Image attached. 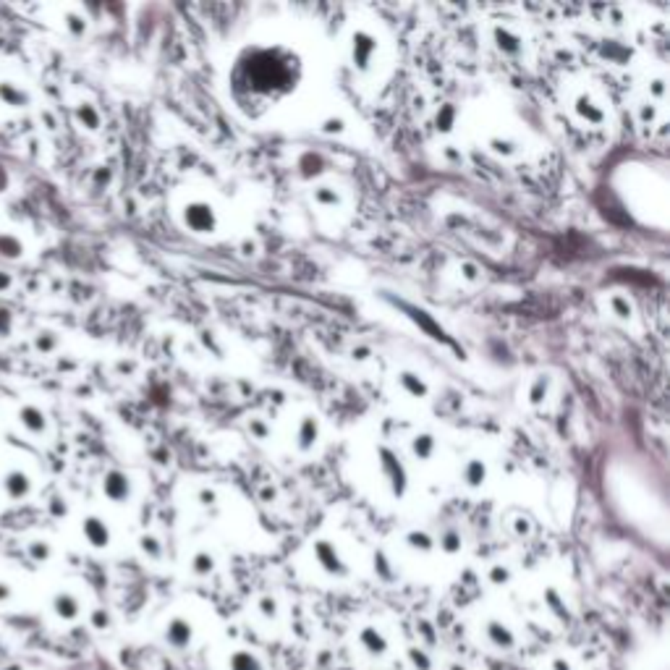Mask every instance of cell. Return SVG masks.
Masks as SVG:
<instances>
[{"label":"cell","instance_id":"obj_1","mask_svg":"<svg viewBox=\"0 0 670 670\" xmlns=\"http://www.w3.org/2000/svg\"><path fill=\"white\" fill-rule=\"evenodd\" d=\"M312 550H314V560H317V566L322 568L327 576L343 579V576L348 574V566H346L343 555H341V550H338V545H335V542L317 540L314 545H312Z\"/></svg>","mask_w":670,"mask_h":670},{"label":"cell","instance_id":"obj_2","mask_svg":"<svg viewBox=\"0 0 670 670\" xmlns=\"http://www.w3.org/2000/svg\"><path fill=\"white\" fill-rule=\"evenodd\" d=\"M163 639L176 652H183L194 645V623L186 615H171L163 626Z\"/></svg>","mask_w":670,"mask_h":670},{"label":"cell","instance_id":"obj_3","mask_svg":"<svg viewBox=\"0 0 670 670\" xmlns=\"http://www.w3.org/2000/svg\"><path fill=\"white\" fill-rule=\"evenodd\" d=\"M482 636H484L487 645L495 647V649H503V652H508V649L516 647L513 626L503 618H495V615H492V618H484V623H482Z\"/></svg>","mask_w":670,"mask_h":670},{"label":"cell","instance_id":"obj_4","mask_svg":"<svg viewBox=\"0 0 670 670\" xmlns=\"http://www.w3.org/2000/svg\"><path fill=\"white\" fill-rule=\"evenodd\" d=\"M356 639H359V647L370 657H385L390 652V639L377 623H364V626L356 631Z\"/></svg>","mask_w":670,"mask_h":670},{"label":"cell","instance_id":"obj_5","mask_svg":"<svg viewBox=\"0 0 670 670\" xmlns=\"http://www.w3.org/2000/svg\"><path fill=\"white\" fill-rule=\"evenodd\" d=\"M186 225H189L191 231H215V212H212V207L207 205V202H197V205L189 207V212H186Z\"/></svg>","mask_w":670,"mask_h":670},{"label":"cell","instance_id":"obj_6","mask_svg":"<svg viewBox=\"0 0 670 670\" xmlns=\"http://www.w3.org/2000/svg\"><path fill=\"white\" fill-rule=\"evenodd\" d=\"M52 613H55V618L66 620V623H71V620H76L79 615H81V602L76 600V594L71 592H60L52 597Z\"/></svg>","mask_w":670,"mask_h":670},{"label":"cell","instance_id":"obj_7","mask_svg":"<svg viewBox=\"0 0 670 670\" xmlns=\"http://www.w3.org/2000/svg\"><path fill=\"white\" fill-rule=\"evenodd\" d=\"M228 670H265V662L251 649H233L228 654Z\"/></svg>","mask_w":670,"mask_h":670},{"label":"cell","instance_id":"obj_8","mask_svg":"<svg viewBox=\"0 0 670 670\" xmlns=\"http://www.w3.org/2000/svg\"><path fill=\"white\" fill-rule=\"evenodd\" d=\"M576 113H579L586 123H602V120H605V110H602L600 105L594 103L589 95L576 97Z\"/></svg>","mask_w":670,"mask_h":670},{"label":"cell","instance_id":"obj_9","mask_svg":"<svg viewBox=\"0 0 670 670\" xmlns=\"http://www.w3.org/2000/svg\"><path fill=\"white\" fill-rule=\"evenodd\" d=\"M189 568H191V574L194 576H210L212 571L217 568V558H215V552H210V550H197L194 555H191V560H189Z\"/></svg>","mask_w":670,"mask_h":670},{"label":"cell","instance_id":"obj_10","mask_svg":"<svg viewBox=\"0 0 670 670\" xmlns=\"http://www.w3.org/2000/svg\"><path fill=\"white\" fill-rule=\"evenodd\" d=\"M254 611H257L259 618L276 620L278 615H280V602H278L273 594H259L257 602H254Z\"/></svg>","mask_w":670,"mask_h":670},{"label":"cell","instance_id":"obj_11","mask_svg":"<svg viewBox=\"0 0 670 670\" xmlns=\"http://www.w3.org/2000/svg\"><path fill=\"white\" fill-rule=\"evenodd\" d=\"M406 657H409L414 670H435V662H432L430 652L421 649V647H409V649H406Z\"/></svg>","mask_w":670,"mask_h":670},{"label":"cell","instance_id":"obj_12","mask_svg":"<svg viewBox=\"0 0 670 670\" xmlns=\"http://www.w3.org/2000/svg\"><path fill=\"white\" fill-rule=\"evenodd\" d=\"M299 445L301 448H310L314 440H317V421L312 419V416H307V419H301V427H299Z\"/></svg>","mask_w":670,"mask_h":670},{"label":"cell","instance_id":"obj_13","mask_svg":"<svg viewBox=\"0 0 670 670\" xmlns=\"http://www.w3.org/2000/svg\"><path fill=\"white\" fill-rule=\"evenodd\" d=\"M401 385H404L406 390H409V395H414V398H424V395H427L424 380L411 375V372H404V375H401Z\"/></svg>","mask_w":670,"mask_h":670},{"label":"cell","instance_id":"obj_14","mask_svg":"<svg viewBox=\"0 0 670 670\" xmlns=\"http://www.w3.org/2000/svg\"><path fill=\"white\" fill-rule=\"evenodd\" d=\"M86 540L92 542L95 547H105L108 540H110V534H108V529H105L100 521H89V524H86Z\"/></svg>","mask_w":670,"mask_h":670},{"label":"cell","instance_id":"obj_15","mask_svg":"<svg viewBox=\"0 0 670 670\" xmlns=\"http://www.w3.org/2000/svg\"><path fill=\"white\" fill-rule=\"evenodd\" d=\"M495 40H498V47L503 52H518V50H521V40H518V37H516L511 29H498Z\"/></svg>","mask_w":670,"mask_h":670},{"label":"cell","instance_id":"obj_16","mask_svg":"<svg viewBox=\"0 0 670 670\" xmlns=\"http://www.w3.org/2000/svg\"><path fill=\"white\" fill-rule=\"evenodd\" d=\"M438 545H440V550H443V552H448V555H453V552L461 550V534L455 532V529H448V532L440 534Z\"/></svg>","mask_w":670,"mask_h":670},{"label":"cell","instance_id":"obj_17","mask_svg":"<svg viewBox=\"0 0 670 670\" xmlns=\"http://www.w3.org/2000/svg\"><path fill=\"white\" fill-rule=\"evenodd\" d=\"M406 542L411 545L414 550H419V552H432V550H435V540H432L427 532H411L409 537H406Z\"/></svg>","mask_w":670,"mask_h":670},{"label":"cell","instance_id":"obj_18","mask_svg":"<svg viewBox=\"0 0 670 670\" xmlns=\"http://www.w3.org/2000/svg\"><path fill=\"white\" fill-rule=\"evenodd\" d=\"M466 482H469V484L484 482V464H482V461H469V466H466Z\"/></svg>","mask_w":670,"mask_h":670},{"label":"cell","instance_id":"obj_19","mask_svg":"<svg viewBox=\"0 0 670 670\" xmlns=\"http://www.w3.org/2000/svg\"><path fill=\"white\" fill-rule=\"evenodd\" d=\"M487 576H490L492 584H498V586H503V584H508V581H511V571H508L506 566H492Z\"/></svg>","mask_w":670,"mask_h":670},{"label":"cell","instance_id":"obj_20","mask_svg":"<svg viewBox=\"0 0 670 670\" xmlns=\"http://www.w3.org/2000/svg\"><path fill=\"white\" fill-rule=\"evenodd\" d=\"M89 623H92V628H97V631H105V628L110 626V615H108L105 611H92Z\"/></svg>","mask_w":670,"mask_h":670},{"label":"cell","instance_id":"obj_21","mask_svg":"<svg viewBox=\"0 0 670 670\" xmlns=\"http://www.w3.org/2000/svg\"><path fill=\"white\" fill-rule=\"evenodd\" d=\"M547 605H550V611H552V613H558V615H566V605L560 602L558 592L547 589Z\"/></svg>","mask_w":670,"mask_h":670},{"label":"cell","instance_id":"obj_22","mask_svg":"<svg viewBox=\"0 0 670 670\" xmlns=\"http://www.w3.org/2000/svg\"><path fill=\"white\" fill-rule=\"evenodd\" d=\"M414 450H416V455H421V458H427L432 450V440L430 438H416L414 440Z\"/></svg>","mask_w":670,"mask_h":670},{"label":"cell","instance_id":"obj_23","mask_svg":"<svg viewBox=\"0 0 670 670\" xmlns=\"http://www.w3.org/2000/svg\"><path fill=\"white\" fill-rule=\"evenodd\" d=\"M550 670H576V668H574V662L568 660V657H552Z\"/></svg>","mask_w":670,"mask_h":670},{"label":"cell","instance_id":"obj_24","mask_svg":"<svg viewBox=\"0 0 670 670\" xmlns=\"http://www.w3.org/2000/svg\"><path fill=\"white\" fill-rule=\"evenodd\" d=\"M11 594H13V589H11L8 584H3V581H0V602L11 600Z\"/></svg>","mask_w":670,"mask_h":670},{"label":"cell","instance_id":"obj_25","mask_svg":"<svg viewBox=\"0 0 670 670\" xmlns=\"http://www.w3.org/2000/svg\"><path fill=\"white\" fill-rule=\"evenodd\" d=\"M448 670H469V665H464V662L453 660V662H448Z\"/></svg>","mask_w":670,"mask_h":670},{"label":"cell","instance_id":"obj_26","mask_svg":"<svg viewBox=\"0 0 670 670\" xmlns=\"http://www.w3.org/2000/svg\"><path fill=\"white\" fill-rule=\"evenodd\" d=\"M3 670H24V668H21V665H16V662H13V665H6V668H3Z\"/></svg>","mask_w":670,"mask_h":670}]
</instances>
